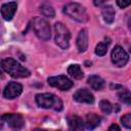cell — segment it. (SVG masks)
Here are the masks:
<instances>
[{"label": "cell", "mask_w": 131, "mask_h": 131, "mask_svg": "<svg viewBox=\"0 0 131 131\" xmlns=\"http://www.w3.org/2000/svg\"><path fill=\"white\" fill-rule=\"evenodd\" d=\"M1 67L12 78H27L31 75L30 71L27 68L23 67L18 61H16L13 58L7 57V58L2 59Z\"/></svg>", "instance_id": "1"}, {"label": "cell", "mask_w": 131, "mask_h": 131, "mask_svg": "<svg viewBox=\"0 0 131 131\" xmlns=\"http://www.w3.org/2000/svg\"><path fill=\"white\" fill-rule=\"evenodd\" d=\"M36 102L42 108H52L54 111L62 110V101L52 93H39L36 95Z\"/></svg>", "instance_id": "2"}, {"label": "cell", "mask_w": 131, "mask_h": 131, "mask_svg": "<svg viewBox=\"0 0 131 131\" xmlns=\"http://www.w3.org/2000/svg\"><path fill=\"white\" fill-rule=\"evenodd\" d=\"M63 12L71 18L79 21L86 23L89 19L86 9L79 3H69L63 7Z\"/></svg>", "instance_id": "3"}, {"label": "cell", "mask_w": 131, "mask_h": 131, "mask_svg": "<svg viewBox=\"0 0 131 131\" xmlns=\"http://www.w3.org/2000/svg\"><path fill=\"white\" fill-rule=\"evenodd\" d=\"M32 24H33L32 25L33 30L39 39L44 40V41H47L50 39V37H51L50 25L47 21V19H45L42 16H37L33 19Z\"/></svg>", "instance_id": "4"}, {"label": "cell", "mask_w": 131, "mask_h": 131, "mask_svg": "<svg viewBox=\"0 0 131 131\" xmlns=\"http://www.w3.org/2000/svg\"><path fill=\"white\" fill-rule=\"evenodd\" d=\"M54 32H55V43L61 49H68L70 46V39H71V33L69 29L62 23H56L54 25Z\"/></svg>", "instance_id": "5"}, {"label": "cell", "mask_w": 131, "mask_h": 131, "mask_svg": "<svg viewBox=\"0 0 131 131\" xmlns=\"http://www.w3.org/2000/svg\"><path fill=\"white\" fill-rule=\"evenodd\" d=\"M111 58H112V62L115 66H117V67H124L128 62V60H129V55L124 50L123 47H121L120 45H117L112 50Z\"/></svg>", "instance_id": "6"}, {"label": "cell", "mask_w": 131, "mask_h": 131, "mask_svg": "<svg viewBox=\"0 0 131 131\" xmlns=\"http://www.w3.org/2000/svg\"><path fill=\"white\" fill-rule=\"evenodd\" d=\"M47 82L50 86L55 87L59 90H63V91L69 90L74 85V83L68 77H66L63 75H59V76H55V77H49Z\"/></svg>", "instance_id": "7"}, {"label": "cell", "mask_w": 131, "mask_h": 131, "mask_svg": "<svg viewBox=\"0 0 131 131\" xmlns=\"http://www.w3.org/2000/svg\"><path fill=\"white\" fill-rule=\"evenodd\" d=\"M1 120L13 129H20L25 125L24 118L18 114H5L1 117Z\"/></svg>", "instance_id": "8"}, {"label": "cell", "mask_w": 131, "mask_h": 131, "mask_svg": "<svg viewBox=\"0 0 131 131\" xmlns=\"http://www.w3.org/2000/svg\"><path fill=\"white\" fill-rule=\"evenodd\" d=\"M23 92V86L16 82H10L6 85L3 95L7 99H13Z\"/></svg>", "instance_id": "9"}, {"label": "cell", "mask_w": 131, "mask_h": 131, "mask_svg": "<svg viewBox=\"0 0 131 131\" xmlns=\"http://www.w3.org/2000/svg\"><path fill=\"white\" fill-rule=\"evenodd\" d=\"M74 99L78 102H83V103H88V104H91L94 102V96L87 89L77 90L74 94Z\"/></svg>", "instance_id": "10"}, {"label": "cell", "mask_w": 131, "mask_h": 131, "mask_svg": "<svg viewBox=\"0 0 131 131\" xmlns=\"http://www.w3.org/2000/svg\"><path fill=\"white\" fill-rule=\"evenodd\" d=\"M17 5L15 2H8L1 6V15L5 20H11L15 11H16Z\"/></svg>", "instance_id": "11"}, {"label": "cell", "mask_w": 131, "mask_h": 131, "mask_svg": "<svg viewBox=\"0 0 131 131\" xmlns=\"http://www.w3.org/2000/svg\"><path fill=\"white\" fill-rule=\"evenodd\" d=\"M77 48L79 52H85L88 47V33L86 29H82L77 37Z\"/></svg>", "instance_id": "12"}, {"label": "cell", "mask_w": 131, "mask_h": 131, "mask_svg": "<svg viewBox=\"0 0 131 131\" xmlns=\"http://www.w3.org/2000/svg\"><path fill=\"white\" fill-rule=\"evenodd\" d=\"M100 117L96 114H87L86 115V120H85V125L87 129H94L100 124Z\"/></svg>", "instance_id": "13"}, {"label": "cell", "mask_w": 131, "mask_h": 131, "mask_svg": "<svg viewBox=\"0 0 131 131\" xmlns=\"http://www.w3.org/2000/svg\"><path fill=\"white\" fill-rule=\"evenodd\" d=\"M68 124H69V127H70L71 130L80 131V130H83V128H84L82 119H81L80 117L76 116V115L70 116V117L68 118Z\"/></svg>", "instance_id": "14"}, {"label": "cell", "mask_w": 131, "mask_h": 131, "mask_svg": "<svg viewBox=\"0 0 131 131\" xmlns=\"http://www.w3.org/2000/svg\"><path fill=\"white\" fill-rule=\"evenodd\" d=\"M102 17L106 24H112L115 19V9L112 5H106L103 6L101 9Z\"/></svg>", "instance_id": "15"}, {"label": "cell", "mask_w": 131, "mask_h": 131, "mask_svg": "<svg viewBox=\"0 0 131 131\" xmlns=\"http://www.w3.org/2000/svg\"><path fill=\"white\" fill-rule=\"evenodd\" d=\"M88 84L94 90H101L104 87V81H103V79L100 78L99 76H96V75L90 76L88 78Z\"/></svg>", "instance_id": "16"}, {"label": "cell", "mask_w": 131, "mask_h": 131, "mask_svg": "<svg viewBox=\"0 0 131 131\" xmlns=\"http://www.w3.org/2000/svg\"><path fill=\"white\" fill-rule=\"evenodd\" d=\"M68 73H69L73 78L78 79V80L82 79L83 76H84L83 71L81 70V68H80L79 64H72V66H70V67L68 68Z\"/></svg>", "instance_id": "17"}, {"label": "cell", "mask_w": 131, "mask_h": 131, "mask_svg": "<svg viewBox=\"0 0 131 131\" xmlns=\"http://www.w3.org/2000/svg\"><path fill=\"white\" fill-rule=\"evenodd\" d=\"M40 10L42 12V14L46 17H54L55 15V12H54V9L52 8V6L48 3H44L41 5L40 7Z\"/></svg>", "instance_id": "18"}, {"label": "cell", "mask_w": 131, "mask_h": 131, "mask_svg": "<svg viewBox=\"0 0 131 131\" xmlns=\"http://www.w3.org/2000/svg\"><path fill=\"white\" fill-rule=\"evenodd\" d=\"M108 44H110V41L108 40H104V42H100L96 45L95 47V53L99 56H102L106 53L107 51V48H108Z\"/></svg>", "instance_id": "19"}, {"label": "cell", "mask_w": 131, "mask_h": 131, "mask_svg": "<svg viewBox=\"0 0 131 131\" xmlns=\"http://www.w3.org/2000/svg\"><path fill=\"white\" fill-rule=\"evenodd\" d=\"M118 96H119V98L122 101L126 102L127 104H130V102H131V95H130L129 90H127V89H121L118 92Z\"/></svg>", "instance_id": "20"}, {"label": "cell", "mask_w": 131, "mask_h": 131, "mask_svg": "<svg viewBox=\"0 0 131 131\" xmlns=\"http://www.w3.org/2000/svg\"><path fill=\"white\" fill-rule=\"evenodd\" d=\"M99 106H100V110L102 111V113H104L106 115L111 114L114 111V105H112V103L107 100H101L99 103Z\"/></svg>", "instance_id": "21"}, {"label": "cell", "mask_w": 131, "mask_h": 131, "mask_svg": "<svg viewBox=\"0 0 131 131\" xmlns=\"http://www.w3.org/2000/svg\"><path fill=\"white\" fill-rule=\"evenodd\" d=\"M121 123L124 127H126L127 129H130L131 128V115L126 114L125 116H123L121 118Z\"/></svg>", "instance_id": "22"}, {"label": "cell", "mask_w": 131, "mask_h": 131, "mask_svg": "<svg viewBox=\"0 0 131 131\" xmlns=\"http://www.w3.org/2000/svg\"><path fill=\"white\" fill-rule=\"evenodd\" d=\"M116 1H117L118 6L121 8H125V7L129 6L131 3V0H116Z\"/></svg>", "instance_id": "23"}, {"label": "cell", "mask_w": 131, "mask_h": 131, "mask_svg": "<svg viewBox=\"0 0 131 131\" xmlns=\"http://www.w3.org/2000/svg\"><path fill=\"white\" fill-rule=\"evenodd\" d=\"M93 2H94V5H96V6H101V5H103V4L106 2V0H93Z\"/></svg>", "instance_id": "24"}, {"label": "cell", "mask_w": 131, "mask_h": 131, "mask_svg": "<svg viewBox=\"0 0 131 131\" xmlns=\"http://www.w3.org/2000/svg\"><path fill=\"white\" fill-rule=\"evenodd\" d=\"M108 130H110V131H112V130H118V131H119V130H120V127H119L118 125H116V124H113V125L108 128Z\"/></svg>", "instance_id": "25"}, {"label": "cell", "mask_w": 131, "mask_h": 131, "mask_svg": "<svg viewBox=\"0 0 131 131\" xmlns=\"http://www.w3.org/2000/svg\"><path fill=\"white\" fill-rule=\"evenodd\" d=\"M1 74H2V73H1V71H0V76H1Z\"/></svg>", "instance_id": "26"}]
</instances>
